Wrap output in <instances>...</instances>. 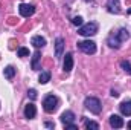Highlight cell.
Instances as JSON below:
<instances>
[{
	"instance_id": "obj_28",
	"label": "cell",
	"mask_w": 131,
	"mask_h": 130,
	"mask_svg": "<svg viewBox=\"0 0 131 130\" xmlns=\"http://www.w3.org/2000/svg\"><path fill=\"white\" fill-rule=\"evenodd\" d=\"M85 2H93V0H85Z\"/></svg>"
},
{
	"instance_id": "obj_9",
	"label": "cell",
	"mask_w": 131,
	"mask_h": 130,
	"mask_svg": "<svg viewBox=\"0 0 131 130\" xmlns=\"http://www.w3.org/2000/svg\"><path fill=\"white\" fill-rule=\"evenodd\" d=\"M108 44H110L111 48H114V49H119L121 44H122V40L117 37V34H114V35H110V37H108Z\"/></svg>"
},
{
	"instance_id": "obj_17",
	"label": "cell",
	"mask_w": 131,
	"mask_h": 130,
	"mask_svg": "<svg viewBox=\"0 0 131 130\" xmlns=\"http://www.w3.org/2000/svg\"><path fill=\"white\" fill-rule=\"evenodd\" d=\"M38 81H40L41 84L49 83V81H50V73H49V72H41L40 77H38Z\"/></svg>"
},
{
	"instance_id": "obj_23",
	"label": "cell",
	"mask_w": 131,
	"mask_h": 130,
	"mask_svg": "<svg viewBox=\"0 0 131 130\" xmlns=\"http://www.w3.org/2000/svg\"><path fill=\"white\" fill-rule=\"evenodd\" d=\"M28 95H29L31 99H37V90H35V89H29V90H28Z\"/></svg>"
},
{
	"instance_id": "obj_10",
	"label": "cell",
	"mask_w": 131,
	"mask_h": 130,
	"mask_svg": "<svg viewBox=\"0 0 131 130\" xmlns=\"http://www.w3.org/2000/svg\"><path fill=\"white\" fill-rule=\"evenodd\" d=\"M72 67H73V55H72V54H66L63 69H64V72H70Z\"/></svg>"
},
{
	"instance_id": "obj_1",
	"label": "cell",
	"mask_w": 131,
	"mask_h": 130,
	"mask_svg": "<svg viewBox=\"0 0 131 130\" xmlns=\"http://www.w3.org/2000/svg\"><path fill=\"white\" fill-rule=\"evenodd\" d=\"M84 106H85L92 113H95V115L101 113V110H102V104H101V101H99L98 98H95V97H87L85 98V101H84Z\"/></svg>"
},
{
	"instance_id": "obj_16",
	"label": "cell",
	"mask_w": 131,
	"mask_h": 130,
	"mask_svg": "<svg viewBox=\"0 0 131 130\" xmlns=\"http://www.w3.org/2000/svg\"><path fill=\"white\" fill-rule=\"evenodd\" d=\"M3 75H5L8 80H11V78H14V75H15V69H14L12 66H8V67H5V70H3Z\"/></svg>"
},
{
	"instance_id": "obj_21",
	"label": "cell",
	"mask_w": 131,
	"mask_h": 130,
	"mask_svg": "<svg viewBox=\"0 0 131 130\" xmlns=\"http://www.w3.org/2000/svg\"><path fill=\"white\" fill-rule=\"evenodd\" d=\"M72 23H73L75 26H81V25H82V17H79V15H78V17H73V18H72Z\"/></svg>"
},
{
	"instance_id": "obj_8",
	"label": "cell",
	"mask_w": 131,
	"mask_h": 130,
	"mask_svg": "<svg viewBox=\"0 0 131 130\" xmlns=\"http://www.w3.org/2000/svg\"><path fill=\"white\" fill-rule=\"evenodd\" d=\"M63 48H64V40L63 38H57V41H55V57L57 58L63 57Z\"/></svg>"
},
{
	"instance_id": "obj_22",
	"label": "cell",
	"mask_w": 131,
	"mask_h": 130,
	"mask_svg": "<svg viewBox=\"0 0 131 130\" xmlns=\"http://www.w3.org/2000/svg\"><path fill=\"white\" fill-rule=\"evenodd\" d=\"M121 66L124 67V70H125V72L131 73V64L128 63V61H122V63H121Z\"/></svg>"
},
{
	"instance_id": "obj_4",
	"label": "cell",
	"mask_w": 131,
	"mask_h": 130,
	"mask_svg": "<svg viewBox=\"0 0 131 130\" xmlns=\"http://www.w3.org/2000/svg\"><path fill=\"white\" fill-rule=\"evenodd\" d=\"M78 48L84 52V54H95L96 52V43L92 41V40H84V41H78Z\"/></svg>"
},
{
	"instance_id": "obj_27",
	"label": "cell",
	"mask_w": 131,
	"mask_h": 130,
	"mask_svg": "<svg viewBox=\"0 0 131 130\" xmlns=\"http://www.w3.org/2000/svg\"><path fill=\"white\" fill-rule=\"evenodd\" d=\"M127 126H128V129H131V121L128 123V124H127Z\"/></svg>"
},
{
	"instance_id": "obj_13",
	"label": "cell",
	"mask_w": 131,
	"mask_h": 130,
	"mask_svg": "<svg viewBox=\"0 0 131 130\" xmlns=\"http://www.w3.org/2000/svg\"><path fill=\"white\" fill-rule=\"evenodd\" d=\"M31 44H32L34 48H43L44 44H46V40L41 37V35H35V37H32V40H31Z\"/></svg>"
},
{
	"instance_id": "obj_20",
	"label": "cell",
	"mask_w": 131,
	"mask_h": 130,
	"mask_svg": "<svg viewBox=\"0 0 131 130\" xmlns=\"http://www.w3.org/2000/svg\"><path fill=\"white\" fill-rule=\"evenodd\" d=\"M17 55H18V57H28V55H29V49H26V48H20L18 52H17Z\"/></svg>"
},
{
	"instance_id": "obj_6",
	"label": "cell",
	"mask_w": 131,
	"mask_h": 130,
	"mask_svg": "<svg viewBox=\"0 0 131 130\" xmlns=\"http://www.w3.org/2000/svg\"><path fill=\"white\" fill-rule=\"evenodd\" d=\"M35 115H37V109H35V104H34V103H29V104H26V107H25V116H26L28 119H32V118H35Z\"/></svg>"
},
{
	"instance_id": "obj_11",
	"label": "cell",
	"mask_w": 131,
	"mask_h": 130,
	"mask_svg": "<svg viewBox=\"0 0 131 130\" xmlns=\"http://www.w3.org/2000/svg\"><path fill=\"white\" fill-rule=\"evenodd\" d=\"M107 6H108V11H110V12H114V14H119V12H121L119 0H108Z\"/></svg>"
},
{
	"instance_id": "obj_2",
	"label": "cell",
	"mask_w": 131,
	"mask_h": 130,
	"mask_svg": "<svg viewBox=\"0 0 131 130\" xmlns=\"http://www.w3.org/2000/svg\"><path fill=\"white\" fill-rule=\"evenodd\" d=\"M98 32V25L95 22H90L87 25H81L79 29H78V34L82 35V37H92Z\"/></svg>"
},
{
	"instance_id": "obj_18",
	"label": "cell",
	"mask_w": 131,
	"mask_h": 130,
	"mask_svg": "<svg viewBox=\"0 0 131 130\" xmlns=\"http://www.w3.org/2000/svg\"><path fill=\"white\" fill-rule=\"evenodd\" d=\"M116 34H117V37L122 40V43L128 40V31H127V29H124V28H122V29H119V32H116Z\"/></svg>"
},
{
	"instance_id": "obj_26",
	"label": "cell",
	"mask_w": 131,
	"mask_h": 130,
	"mask_svg": "<svg viewBox=\"0 0 131 130\" xmlns=\"http://www.w3.org/2000/svg\"><path fill=\"white\" fill-rule=\"evenodd\" d=\"M111 97L117 98V97H119V94H117V92H114V90H111Z\"/></svg>"
},
{
	"instance_id": "obj_24",
	"label": "cell",
	"mask_w": 131,
	"mask_h": 130,
	"mask_svg": "<svg viewBox=\"0 0 131 130\" xmlns=\"http://www.w3.org/2000/svg\"><path fill=\"white\" fill-rule=\"evenodd\" d=\"M64 127L66 129H69V130H78V127H76L73 123H70V124H64Z\"/></svg>"
},
{
	"instance_id": "obj_19",
	"label": "cell",
	"mask_w": 131,
	"mask_h": 130,
	"mask_svg": "<svg viewBox=\"0 0 131 130\" xmlns=\"http://www.w3.org/2000/svg\"><path fill=\"white\" fill-rule=\"evenodd\" d=\"M85 129H89V130H99V124H98V123H93V121H87V123H85Z\"/></svg>"
},
{
	"instance_id": "obj_25",
	"label": "cell",
	"mask_w": 131,
	"mask_h": 130,
	"mask_svg": "<svg viewBox=\"0 0 131 130\" xmlns=\"http://www.w3.org/2000/svg\"><path fill=\"white\" fill-rule=\"evenodd\" d=\"M44 126H46V127H49V129H53V127H55V124H53V123H46Z\"/></svg>"
},
{
	"instance_id": "obj_7",
	"label": "cell",
	"mask_w": 131,
	"mask_h": 130,
	"mask_svg": "<svg viewBox=\"0 0 131 130\" xmlns=\"http://www.w3.org/2000/svg\"><path fill=\"white\" fill-rule=\"evenodd\" d=\"M110 126L114 127V129H121L124 126V119L119 115H111L110 116Z\"/></svg>"
},
{
	"instance_id": "obj_15",
	"label": "cell",
	"mask_w": 131,
	"mask_h": 130,
	"mask_svg": "<svg viewBox=\"0 0 131 130\" xmlns=\"http://www.w3.org/2000/svg\"><path fill=\"white\" fill-rule=\"evenodd\" d=\"M40 58H41L40 52L35 51V52H34V57H32V69L34 70H38V69H40Z\"/></svg>"
},
{
	"instance_id": "obj_12",
	"label": "cell",
	"mask_w": 131,
	"mask_h": 130,
	"mask_svg": "<svg viewBox=\"0 0 131 130\" xmlns=\"http://www.w3.org/2000/svg\"><path fill=\"white\" fill-rule=\"evenodd\" d=\"M73 121H75V113H73V112L67 110V112H64V113L61 115V123H63V124H70V123H73Z\"/></svg>"
},
{
	"instance_id": "obj_5",
	"label": "cell",
	"mask_w": 131,
	"mask_h": 130,
	"mask_svg": "<svg viewBox=\"0 0 131 130\" xmlns=\"http://www.w3.org/2000/svg\"><path fill=\"white\" fill-rule=\"evenodd\" d=\"M18 12H20V15H23V17H31L34 12H35V8H34L32 5L21 3V5L18 6Z\"/></svg>"
},
{
	"instance_id": "obj_14",
	"label": "cell",
	"mask_w": 131,
	"mask_h": 130,
	"mask_svg": "<svg viewBox=\"0 0 131 130\" xmlns=\"http://www.w3.org/2000/svg\"><path fill=\"white\" fill-rule=\"evenodd\" d=\"M121 112H122V115H127V116H131V99L130 101H124L121 106Z\"/></svg>"
},
{
	"instance_id": "obj_3",
	"label": "cell",
	"mask_w": 131,
	"mask_h": 130,
	"mask_svg": "<svg viewBox=\"0 0 131 130\" xmlns=\"http://www.w3.org/2000/svg\"><path fill=\"white\" fill-rule=\"evenodd\" d=\"M43 107H44V110L47 113H53L57 110V107H58V99L53 95H47L43 101Z\"/></svg>"
}]
</instances>
